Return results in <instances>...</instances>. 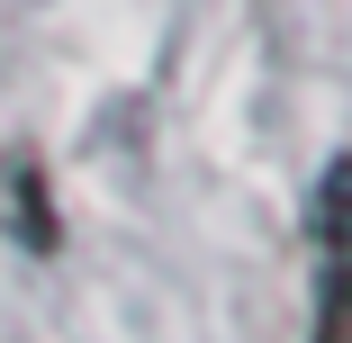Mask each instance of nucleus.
<instances>
[{
	"mask_svg": "<svg viewBox=\"0 0 352 343\" xmlns=\"http://www.w3.org/2000/svg\"><path fill=\"white\" fill-rule=\"evenodd\" d=\"M316 325L307 343H343V163H325L316 181Z\"/></svg>",
	"mask_w": 352,
	"mask_h": 343,
	"instance_id": "obj_1",
	"label": "nucleus"
},
{
	"mask_svg": "<svg viewBox=\"0 0 352 343\" xmlns=\"http://www.w3.org/2000/svg\"><path fill=\"white\" fill-rule=\"evenodd\" d=\"M36 163H19V226H28V244H54V226H45V208H36Z\"/></svg>",
	"mask_w": 352,
	"mask_h": 343,
	"instance_id": "obj_2",
	"label": "nucleus"
}]
</instances>
